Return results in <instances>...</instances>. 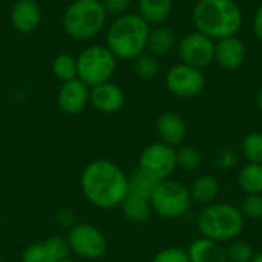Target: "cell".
<instances>
[{
  "label": "cell",
  "instance_id": "1",
  "mask_svg": "<svg viewBox=\"0 0 262 262\" xmlns=\"http://www.w3.org/2000/svg\"><path fill=\"white\" fill-rule=\"evenodd\" d=\"M84 198L98 209L118 207L129 193L127 175L109 160L91 161L80 178Z\"/></svg>",
  "mask_w": 262,
  "mask_h": 262
},
{
  "label": "cell",
  "instance_id": "2",
  "mask_svg": "<svg viewBox=\"0 0 262 262\" xmlns=\"http://www.w3.org/2000/svg\"><path fill=\"white\" fill-rule=\"evenodd\" d=\"M192 21L196 31L216 41L238 35L244 15L236 0H198L192 11Z\"/></svg>",
  "mask_w": 262,
  "mask_h": 262
},
{
  "label": "cell",
  "instance_id": "3",
  "mask_svg": "<svg viewBox=\"0 0 262 262\" xmlns=\"http://www.w3.org/2000/svg\"><path fill=\"white\" fill-rule=\"evenodd\" d=\"M150 25L140 14L118 15L106 34V46L121 60H135L147 48Z\"/></svg>",
  "mask_w": 262,
  "mask_h": 262
},
{
  "label": "cell",
  "instance_id": "4",
  "mask_svg": "<svg viewBox=\"0 0 262 262\" xmlns=\"http://www.w3.org/2000/svg\"><path fill=\"white\" fill-rule=\"evenodd\" d=\"M244 223L246 220L239 207L221 201L204 206L196 218V226L203 238L221 244L235 241L243 233Z\"/></svg>",
  "mask_w": 262,
  "mask_h": 262
},
{
  "label": "cell",
  "instance_id": "5",
  "mask_svg": "<svg viewBox=\"0 0 262 262\" xmlns=\"http://www.w3.org/2000/svg\"><path fill=\"white\" fill-rule=\"evenodd\" d=\"M107 12L100 0H74L63 15V28L74 40H91L103 28Z\"/></svg>",
  "mask_w": 262,
  "mask_h": 262
},
{
  "label": "cell",
  "instance_id": "6",
  "mask_svg": "<svg viewBox=\"0 0 262 262\" xmlns=\"http://www.w3.org/2000/svg\"><path fill=\"white\" fill-rule=\"evenodd\" d=\"M75 60L77 77L88 88L109 81L117 68V57L103 45H92L86 48Z\"/></svg>",
  "mask_w": 262,
  "mask_h": 262
},
{
  "label": "cell",
  "instance_id": "7",
  "mask_svg": "<svg viewBox=\"0 0 262 262\" xmlns=\"http://www.w3.org/2000/svg\"><path fill=\"white\" fill-rule=\"evenodd\" d=\"M192 203L189 187L175 180L161 181L150 198L152 210L166 220L184 216L190 210Z\"/></svg>",
  "mask_w": 262,
  "mask_h": 262
},
{
  "label": "cell",
  "instance_id": "8",
  "mask_svg": "<svg viewBox=\"0 0 262 262\" xmlns=\"http://www.w3.org/2000/svg\"><path fill=\"white\" fill-rule=\"evenodd\" d=\"M138 169L157 181L169 180L177 169V150L166 143H152L146 146L138 158Z\"/></svg>",
  "mask_w": 262,
  "mask_h": 262
},
{
  "label": "cell",
  "instance_id": "9",
  "mask_svg": "<svg viewBox=\"0 0 262 262\" xmlns=\"http://www.w3.org/2000/svg\"><path fill=\"white\" fill-rule=\"evenodd\" d=\"M69 250L83 259H98L107 250L106 236L92 224H75L66 238Z\"/></svg>",
  "mask_w": 262,
  "mask_h": 262
},
{
  "label": "cell",
  "instance_id": "10",
  "mask_svg": "<svg viewBox=\"0 0 262 262\" xmlns=\"http://www.w3.org/2000/svg\"><path fill=\"white\" fill-rule=\"evenodd\" d=\"M206 86V77L203 69L189 66L186 63H178L172 66L166 74L167 91L183 100L198 97Z\"/></svg>",
  "mask_w": 262,
  "mask_h": 262
},
{
  "label": "cell",
  "instance_id": "11",
  "mask_svg": "<svg viewBox=\"0 0 262 262\" xmlns=\"http://www.w3.org/2000/svg\"><path fill=\"white\" fill-rule=\"evenodd\" d=\"M178 55L181 63L204 69L215 61V40L200 31L187 32L178 41Z\"/></svg>",
  "mask_w": 262,
  "mask_h": 262
},
{
  "label": "cell",
  "instance_id": "12",
  "mask_svg": "<svg viewBox=\"0 0 262 262\" xmlns=\"http://www.w3.org/2000/svg\"><path fill=\"white\" fill-rule=\"evenodd\" d=\"M69 253L68 241L54 235L26 247L21 253V262H58L66 259Z\"/></svg>",
  "mask_w": 262,
  "mask_h": 262
},
{
  "label": "cell",
  "instance_id": "13",
  "mask_svg": "<svg viewBox=\"0 0 262 262\" xmlns=\"http://www.w3.org/2000/svg\"><path fill=\"white\" fill-rule=\"evenodd\" d=\"M89 88L78 78L64 81L57 94V104L68 115L80 114L89 103Z\"/></svg>",
  "mask_w": 262,
  "mask_h": 262
},
{
  "label": "cell",
  "instance_id": "14",
  "mask_svg": "<svg viewBox=\"0 0 262 262\" xmlns=\"http://www.w3.org/2000/svg\"><path fill=\"white\" fill-rule=\"evenodd\" d=\"M247 57L244 41L238 37H226L215 41V61L226 71L239 69Z\"/></svg>",
  "mask_w": 262,
  "mask_h": 262
},
{
  "label": "cell",
  "instance_id": "15",
  "mask_svg": "<svg viewBox=\"0 0 262 262\" xmlns=\"http://www.w3.org/2000/svg\"><path fill=\"white\" fill-rule=\"evenodd\" d=\"M89 101L95 109L104 114H114L120 111L124 104V92L123 89L111 81L91 88Z\"/></svg>",
  "mask_w": 262,
  "mask_h": 262
},
{
  "label": "cell",
  "instance_id": "16",
  "mask_svg": "<svg viewBox=\"0 0 262 262\" xmlns=\"http://www.w3.org/2000/svg\"><path fill=\"white\" fill-rule=\"evenodd\" d=\"M157 134L161 140V143H166L172 147L180 146L187 134V126L186 121L183 120L181 115L175 112H164L157 118L155 123Z\"/></svg>",
  "mask_w": 262,
  "mask_h": 262
},
{
  "label": "cell",
  "instance_id": "17",
  "mask_svg": "<svg viewBox=\"0 0 262 262\" xmlns=\"http://www.w3.org/2000/svg\"><path fill=\"white\" fill-rule=\"evenodd\" d=\"M9 18L18 32L29 34L40 25V6L35 0H17L11 9Z\"/></svg>",
  "mask_w": 262,
  "mask_h": 262
},
{
  "label": "cell",
  "instance_id": "18",
  "mask_svg": "<svg viewBox=\"0 0 262 262\" xmlns=\"http://www.w3.org/2000/svg\"><path fill=\"white\" fill-rule=\"evenodd\" d=\"M187 255L190 262H229L226 247L209 238L195 239L189 246Z\"/></svg>",
  "mask_w": 262,
  "mask_h": 262
},
{
  "label": "cell",
  "instance_id": "19",
  "mask_svg": "<svg viewBox=\"0 0 262 262\" xmlns=\"http://www.w3.org/2000/svg\"><path fill=\"white\" fill-rule=\"evenodd\" d=\"M220 189H221L220 181L213 175H209V173L195 178V181L189 187L192 201H195L201 206H209V204L215 203L218 200Z\"/></svg>",
  "mask_w": 262,
  "mask_h": 262
},
{
  "label": "cell",
  "instance_id": "20",
  "mask_svg": "<svg viewBox=\"0 0 262 262\" xmlns=\"http://www.w3.org/2000/svg\"><path fill=\"white\" fill-rule=\"evenodd\" d=\"M175 41H177V37H175L173 29L164 25H158L157 28L150 29L146 49L149 51V54L155 57L166 55L172 51V48L175 46Z\"/></svg>",
  "mask_w": 262,
  "mask_h": 262
},
{
  "label": "cell",
  "instance_id": "21",
  "mask_svg": "<svg viewBox=\"0 0 262 262\" xmlns=\"http://www.w3.org/2000/svg\"><path fill=\"white\" fill-rule=\"evenodd\" d=\"M172 0H138L140 17L149 25H161L172 14Z\"/></svg>",
  "mask_w": 262,
  "mask_h": 262
},
{
  "label": "cell",
  "instance_id": "22",
  "mask_svg": "<svg viewBox=\"0 0 262 262\" xmlns=\"http://www.w3.org/2000/svg\"><path fill=\"white\" fill-rule=\"evenodd\" d=\"M120 207H121L124 218L129 220L130 223H137V224L146 223L152 213L150 201L144 200L141 196L132 195V193H127V196L123 200Z\"/></svg>",
  "mask_w": 262,
  "mask_h": 262
},
{
  "label": "cell",
  "instance_id": "23",
  "mask_svg": "<svg viewBox=\"0 0 262 262\" xmlns=\"http://www.w3.org/2000/svg\"><path fill=\"white\" fill-rule=\"evenodd\" d=\"M238 184L247 195H262V164H244L238 173Z\"/></svg>",
  "mask_w": 262,
  "mask_h": 262
},
{
  "label": "cell",
  "instance_id": "24",
  "mask_svg": "<svg viewBox=\"0 0 262 262\" xmlns=\"http://www.w3.org/2000/svg\"><path fill=\"white\" fill-rule=\"evenodd\" d=\"M127 178H129V193L141 196V198L149 200V201H150L157 186L160 184V181L154 180L152 177H149L147 173L141 172L140 169H137Z\"/></svg>",
  "mask_w": 262,
  "mask_h": 262
},
{
  "label": "cell",
  "instance_id": "25",
  "mask_svg": "<svg viewBox=\"0 0 262 262\" xmlns=\"http://www.w3.org/2000/svg\"><path fill=\"white\" fill-rule=\"evenodd\" d=\"M134 71L141 80H154L160 72V63L155 55L143 52L134 60Z\"/></svg>",
  "mask_w": 262,
  "mask_h": 262
},
{
  "label": "cell",
  "instance_id": "26",
  "mask_svg": "<svg viewBox=\"0 0 262 262\" xmlns=\"http://www.w3.org/2000/svg\"><path fill=\"white\" fill-rule=\"evenodd\" d=\"M241 152L247 163L262 164V132H250L241 143Z\"/></svg>",
  "mask_w": 262,
  "mask_h": 262
},
{
  "label": "cell",
  "instance_id": "27",
  "mask_svg": "<svg viewBox=\"0 0 262 262\" xmlns=\"http://www.w3.org/2000/svg\"><path fill=\"white\" fill-rule=\"evenodd\" d=\"M52 72L63 83L74 80V78H77V60L68 54L57 55L52 63Z\"/></svg>",
  "mask_w": 262,
  "mask_h": 262
},
{
  "label": "cell",
  "instance_id": "28",
  "mask_svg": "<svg viewBox=\"0 0 262 262\" xmlns=\"http://www.w3.org/2000/svg\"><path fill=\"white\" fill-rule=\"evenodd\" d=\"M203 163V154L195 146H183L177 150V167L183 170H196Z\"/></svg>",
  "mask_w": 262,
  "mask_h": 262
},
{
  "label": "cell",
  "instance_id": "29",
  "mask_svg": "<svg viewBox=\"0 0 262 262\" xmlns=\"http://www.w3.org/2000/svg\"><path fill=\"white\" fill-rule=\"evenodd\" d=\"M226 250L229 262H250L256 253L255 249L244 241H232Z\"/></svg>",
  "mask_w": 262,
  "mask_h": 262
},
{
  "label": "cell",
  "instance_id": "30",
  "mask_svg": "<svg viewBox=\"0 0 262 262\" xmlns=\"http://www.w3.org/2000/svg\"><path fill=\"white\" fill-rule=\"evenodd\" d=\"M244 220H261L262 218V195H247L239 207Z\"/></svg>",
  "mask_w": 262,
  "mask_h": 262
},
{
  "label": "cell",
  "instance_id": "31",
  "mask_svg": "<svg viewBox=\"0 0 262 262\" xmlns=\"http://www.w3.org/2000/svg\"><path fill=\"white\" fill-rule=\"evenodd\" d=\"M150 262H190L187 250L181 247H166L160 250Z\"/></svg>",
  "mask_w": 262,
  "mask_h": 262
},
{
  "label": "cell",
  "instance_id": "32",
  "mask_svg": "<svg viewBox=\"0 0 262 262\" xmlns=\"http://www.w3.org/2000/svg\"><path fill=\"white\" fill-rule=\"evenodd\" d=\"M216 163L221 169H232L236 166L238 163V154L232 149V147H224L218 157H216Z\"/></svg>",
  "mask_w": 262,
  "mask_h": 262
},
{
  "label": "cell",
  "instance_id": "33",
  "mask_svg": "<svg viewBox=\"0 0 262 262\" xmlns=\"http://www.w3.org/2000/svg\"><path fill=\"white\" fill-rule=\"evenodd\" d=\"M107 14L123 15L130 6V0H103L101 2Z\"/></svg>",
  "mask_w": 262,
  "mask_h": 262
},
{
  "label": "cell",
  "instance_id": "34",
  "mask_svg": "<svg viewBox=\"0 0 262 262\" xmlns=\"http://www.w3.org/2000/svg\"><path fill=\"white\" fill-rule=\"evenodd\" d=\"M253 32L256 38L262 41V3L258 6L255 15H253Z\"/></svg>",
  "mask_w": 262,
  "mask_h": 262
},
{
  "label": "cell",
  "instance_id": "35",
  "mask_svg": "<svg viewBox=\"0 0 262 262\" xmlns=\"http://www.w3.org/2000/svg\"><path fill=\"white\" fill-rule=\"evenodd\" d=\"M256 104H258L259 111L262 112V88L259 89V92H258V97H256Z\"/></svg>",
  "mask_w": 262,
  "mask_h": 262
},
{
  "label": "cell",
  "instance_id": "36",
  "mask_svg": "<svg viewBox=\"0 0 262 262\" xmlns=\"http://www.w3.org/2000/svg\"><path fill=\"white\" fill-rule=\"evenodd\" d=\"M250 262H262V250L261 252H258V253H255V256L252 258V261Z\"/></svg>",
  "mask_w": 262,
  "mask_h": 262
},
{
  "label": "cell",
  "instance_id": "37",
  "mask_svg": "<svg viewBox=\"0 0 262 262\" xmlns=\"http://www.w3.org/2000/svg\"><path fill=\"white\" fill-rule=\"evenodd\" d=\"M58 262H74L72 259H69V258H66V259H63V261H58Z\"/></svg>",
  "mask_w": 262,
  "mask_h": 262
},
{
  "label": "cell",
  "instance_id": "38",
  "mask_svg": "<svg viewBox=\"0 0 262 262\" xmlns=\"http://www.w3.org/2000/svg\"><path fill=\"white\" fill-rule=\"evenodd\" d=\"M69 2H74V0H69Z\"/></svg>",
  "mask_w": 262,
  "mask_h": 262
},
{
  "label": "cell",
  "instance_id": "39",
  "mask_svg": "<svg viewBox=\"0 0 262 262\" xmlns=\"http://www.w3.org/2000/svg\"><path fill=\"white\" fill-rule=\"evenodd\" d=\"M0 262H2V258H0Z\"/></svg>",
  "mask_w": 262,
  "mask_h": 262
}]
</instances>
